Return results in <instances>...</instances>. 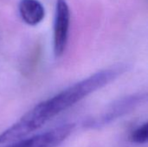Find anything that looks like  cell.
Masks as SVG:
<instances>
[{
	"instance_id": "obj_1",
	"label": "cell",
	"mask_w": 148,
	"mask_h": 147,
	"mask_svg": "<svg viewBox=\"0 0 148 147\" xmlns=\"http://www.w3.org/2000/svg\"><path fill=\"white\" fill-rule=\"evenodd\" d=\"M127 70L123 64H118L111 68L101 70L91 76L67 88L55 96L40 102L33 107L38 120L47 123L49 120L76 104L90 94L108 85Z\"/></svg>"
},
{
	"instance_id": "obj_2",
	"label": "cell",
	"mask_w": 148,
	"mask_h": 147,
	"mask_svg": "<svg viewBox=\"0 0 148 147\" xmlns=\"http://www.w3.org/2000/svg\"><path fill=\"white\" fill-rule=\"evenodd\" d=\"M70 21V11L66 0H57L54 24V52L55 55L61 56L67 45Z\"/></svg>"
},
{
	"instance_id": "obj_3",
	"label": "cell",
	"mask_w": 148,
	"mask_h": 147,
	"mask_svg": "<svg viewBox=\"0 0 148 147\" xmlns=\"http://www.w3.org/2000/svg\"><path fill=\"white\" fill-rule=\"evenodd\" d=\"M146 99H147L146 94H133L122 98L120 101L114 102L113 105H111L106 110V112H104L103 114L101 115V117L92 120L91 122H89V124L92 127L93 126L95 127V126H101L109 122H112L113 120H115L116 119L134 110L140 103L146 101Z\"/></svg>"
},
{
	"instance_id": "obj_4",
	"label": "cell",
	"mask_w": 148,
	"mask_h": 147,
	"mask_svg": "<svg viewBox=\"0 0 148 147\" xmlns=\"http://www.w3.org/2000/svg\"><path fill=\"white\" fill-rule=\"evenodd\" d=\"M18 9L23 21L31 26L41 23L45 16V10L38 0H21Z\"/></svg>"
},
{
	"instance_id": "obj_5",
	"label": "cell",
	"mask_w": 148,
	"mask_h": 147,
	"mask_svg": "<svg viewBox=\"0 0 148 147\" xmlns=\"http://www.w3.org/2000/svg\"><path fill=\"white\" fill-rule=\"evenodd\" d=\"M3 147H52V140L47 133H42L31 137L10 143Z\"/></svg>"
},
{
	"instance_id": "obj_6",
	"label": "cell",
	"mask_w": 148,
	"mask_h": 147,
	"mask_svg": "<svg viewBox=\"0 0 148 147\" xmlns=\"http://www.w3.org/2000/svg\"><path fill=\"white\" fill-rule=\"evenodd\" d=\"M148 139V126L147 123L136 128L130 135V139L135 144H145Z\"/></svg>"
}]
</instances>
